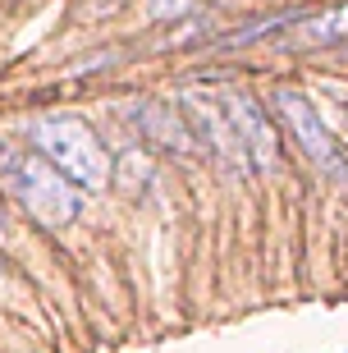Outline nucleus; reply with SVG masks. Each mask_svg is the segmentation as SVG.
<instances>
[{
	"instance_id": "1",
	"label": "nucleus",
	"mask_w": 348,
	"mask_h": 353,
	"mask_svg": "<svg viewBox=\"0 0 348 353\" xmlns=\"http://www.w3.org/2000/svg\"><path fill=\"white\" fill-rule=\"evenodd\" d=\"M0 193L19 211H28L41 230H65L83 211L78 183H69L32 143L0 138Z\"/></svg>"
},
{
	"instance_id": "2",
	"label": "nucleus",
	"mask_w": 348,
	"mask_h": 353,
	"mask_svg": "<svg viewBox=\"0 0 348 353\" xmlns=\"http://www.w3.org/2000/svg\"><path fill=\"white\" fill-rule=\"evenodd\" d=\"M28 143L37 147L69 183H78L83 193H101L105 183H110V157H105L101 138L78 115L32 119L28 124Z\"/></svg>"
},
{
	"instance_id": "3",
	"label": "nucleus",
	"mask_w": 348,
	"mask_h": 353,
	"mask_svg": "<svg viewBox=\"0 0 348 353\" xmlns=\"http://www.w3.org/2000/svg\"><path fill=\"white\" fill-rule=\"evenodd\" d=\"M271 110H275V124L289 129V138L298 143V152H303V161H307L311 170L325 174V179H348L344 147H339V138L330 133V124H325V115H321V105L311 101L307 92L275 88L271 92Z\"/></svg>"
},
{
	"instance_id": "4",
	"label": "nucleus",
	"mask_w": 348,
	"mask_h": 353,
	"mask_svg": "<svg viewBox=\"0 0 348 353\" xmlns=\"http://www.w3.org/2000/svg\"><path fill=\"white\" fill-rule=\"evenodd\" d=\"M225 101V115H229V129H234V143H238V157L243 165L271 174L280 165V138H275V119H266V110L257 105V97L247 92H220Z\"/></svg>"
},
{
	"instance_id": "5",
	"label": "nucleus",
	"mask_w": 348,
	"mask_h": 353,
	"mask_svg": "<svg viewBox=\"0 0 348 353\" xmlns=\"http://www.w3.org/2000/svg\"><path fill=\"white\" fill-rule=\"evenodd\" d=\"M183 115H188V129L197 133V143L211 147V152L220 157V165H229V170H234V165H243L220 92H188V97H183Z\"/></svg>"
},
{
	"instance_id": "6",
	"label": "nucleus",
	"mask_w": 348,
	"mask_h": 353,
	"mask_svg": "<svg viewBox=\"0 0 348 353\" xmlns=\"http://www.w3.org/2000/svg\"><path fill=\"white\" fill-rule=\"evenodd\" d=\"M348 41V5H330L321 14H298L280 23V46L294 51H325V46H344Z\"/></svg>"
},
{
	"instance_id": "7",
	"label": "nucleus",
	"mask_w": 348,
	"mask_h": 353,
	"mask_svg": "<svg viewBox=\"0 0 348 353\" xmlns=\"http://www.w3.org/2000/svg\"><path fill=\"white\" fill-rule=\"evenodd\" d=\"M147 10H152V19H179V14H188V0H147Z\"/></svg>"
},
{
	"instance_id": "8",
	"label": "nucleus",
	"mask_w": 348,
	"mask_h": 353,
	"mask_svg": "<svg viewBox=\"0 0 348 353\" xmlns=\"http://www.w3.org/2000/svg\"><path fill=\"white\" fill-rule=\"evenodd\" d=\"M10 239V216H5V202H0V243Z\"/></svg>"
},
{
	"instance_id": "9",
	"label": "nucleus",
	"mask_w": 348,
	"mask_h": 353,
	"mask_svg": "<svg viewBox=\"0 0 348 353\" xmlns=\"http://www.w3.org/2000/svg\"><path fill=\"white\" fill-rule=\"evenodd\" d=\"M0 280H5V262H0Z\"/></svg>"
},
{
	"instance_id": "10",
	"label": "nucleus",
	"mask_w": 348,
	"mask_h": 353,
	"mask_svg": "<svg viewBox=\"0 0 348 353\" xmlns=\"http://www.w3.org/2000/svg\"><path fill=\"white\" fill-rule=\"evenodd\" d=\"M344 119H348V101H344Z\"/></svg>"
}]
</instances>
